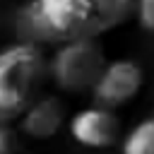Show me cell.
<instances>
[{"instance_id":"obj_1","label":"cell","mask_w":154,"mask_h":154,"mask_svg":"<svg viewBox=\"0 0 154 154\" xmlns=\"http://www.w3.org/2000/svg\"><path fill=\"white\" fill-rule=\"evenodd\" d=\"M135 12L137 0H29L17 14V29L26 41L63 46L99 38Z\"/></svg>"},{"instance_id":"obj_2","label":"cell","mask_w":154,"mask_h":154,"mask_svg":"<svg viewBox=\"0 0 154 154\" xmlns=\"http://www.w3.org/2000/svg\"><path fill=\"white\" fill-rule=\"evenodd\" d=\"M51 75L38 43L22 41L10 46L0 58V118L14 120L38 99V91Z\"/></svg>"},{"instance_id":"obj_3","label":"cell","mask_w":154,"mask_h":154,"mask_svg":"<svg viewBox=\"0 0 154 154\" xmlns=\"http://www.w3.org/2000/svg\"><path fill=\"white\" fill-rule=\"evenodd\" d=\"M106 53L96 38L89 41H70L58 46L51 58V77L63 91H89L96 87L106 70Z\"/></svg>"},{"instance_id":"obj_4","label":"cell","mask_w":154,"mask_h":154,"mask_svg":"<svg viewBox=\"0 0 154 154\" xmlns=\"http://www.w3.org/2000/svg\"><path fill=\"white\" fill-rule=\"evenodd\" d=\"M144 75L142 67L132 60H113L106 65L101 79L96 82V87L91 89L94 101L108 108H120L125 103H130L140 89H142Z\"/></svg>"},{"instance_id":"obj_5","label":"cell","mask_w":154,"mask_h":154,"mask_svg":"<svg viewBox=\"0 0 154 154\" xmlns=\"http://www.w3.org/2000/svg\"><path fill=\"white\" fill-rule=\"evenodd\" d=\"M70 135L75 142L89 149H106L113 147L120 137V120L113 108L94 103L77 111L70 118Z\"/></svg>"},{"instance_id":"obj_6","label":"cell","mask_w":154,"mask_h":154,"mask_svg":"<svg viewBox=\"0 0 154 154\" xmlns=\"http://www.w3.org/2000/svg\"><path fill=\"white\" fill-rule=\"evenodd\" d=\"M65 123V106L58 96H38L22 113V132L34 140H51Z\"/></svg>"},{"instance_id":"obj_7","label":"cell","mask_w":154,"mask_h":154,"mask_svg":"<svg viewBox=\"0 0 154 154\" xmlns=\"http://www.w3.org/2000/svg\"><path fill=\"white\" fill-rule=\"evenodd\" d=\"M123 154H154V118L137 123L125 135Z\"/></svg>"},{"instance_id":"obj_8","label":"cell","mask_w":154,"mask_h":154,"mask_svg":"<svg viewBox=\"0 0 154 154\" xmlns=\"http://www.w3.org/2000/svg\"><path fill=\"white\" fill-rule=\"evenodd\" d=\"M137 22L142 29L154 31V0H137Z\"/></svg>"},{"instance_id":"obj_9","label":"cell","mask_w":154,"mask_h":154,"mask_svg":"<svg viewBox=\"0 0 154 154\" xmlns=\"http://www.w3.org/2000/svg\"><path fill=\"white\" fill-rule=\"evenodd\" d=\"M12 140H14V132L10 128V120H2V128H0V154H12Z\"/></svg>"}]
</instances>
